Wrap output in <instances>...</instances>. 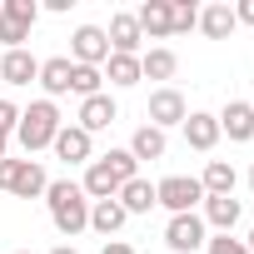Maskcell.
Masks as SVG:
<instances>
[{
    "label": "cell",
    "mask_w": 254,
    "mask_h": 254,
    "mask_svg": "<svg viewBox=\"0 0 254 254\" xmlns=\"http://www.w3.org/2000/svg\"><path fill=\"white\" fill-rule=\"evenodd\" d=\"M140 175V165H135V155L130 150H110V155H100V160H90V170H85V180H80V190H85V199L95 204V199H115L125 185H130Z\"/></svg>",
    "instance_id": "obj_1"
},
{
    "label": "cell",
    "mask_w": 254,
    "mask_h": 254,
    "mask_svg": "<svg viewBox=\"0 0 254 254\" xmlns=\"http://www.w3.org/2000/svg\"><path fill=\"white\" fill-rule=\"evenodd\" d=\"M45 204H50V224H55L65 239H75L80 229H90V199H85V190H80L75 180H50Z\"/></svg>",
    "instance_id": "obj_2"
},
{
    "label": "cell",
    "mask_w": 254,
    "mask_h": 254,
    "mask_svg": "<svg viewBox=\"0 0 254 254\" xmlns=\"http://www.w3.org/2000/svg\"><path fill=\"white\" fill-rule=\"evenodd\" d=\"M55 135H60V110H55V100H30V110H20V125H15L20 150L35 155V150L55 145Z\"/></svg>",
    "instance_id": "obj_3"
},
{
    "label": "cell",
    "mask_w": 254,
    "mask_h": 254,
    "mask_svg": "<svg viewBox=\"0 0 254 254\" xmlns=\"http://www.w3.org/2000/svg\"><path fill=\"white\" fill-rule=\"evenodd\" d=\"M155 204H165L170 214H194V204H204V190L194 175H170L155 185Z\"/></svg>",
    "instance_id": "obj_4"
},
{
    "label": "cell",
    "mask_w": 254,
    "mask_h": 254,
    "mask_svg": "<svg viewBox=\"0 0 254 254\" xmlns=\"http://www.w3.org/2000/svg\"><path fill=\"white\" fill-rule=\"evenodd\" d=\"M185 115H190V105H185V95H180L175 85H160V90L150 95V105H145V120L155 125V130H170V125H185Z\"/></svg>",
    "instance_id": "obj_5"
},
{
    "label": "cell",
    "mask_w": 254,
    "mask_h": 254,
    "mask_svg": "<svg viewBox=\"0 0 254 254\" xmlns=\"http://www.w3.org/2000/svg\"><path fill=\"white\" fill-rule=\"evenodd\" d=\"M204 239H209V229H204L199 214H170V224H165V244H170L175 254H194V249H204Z\"/></svg>",
    "instance_id": "obj_6"
},
{
    "label": "cell",
    "mask_w": 254,
    "mask_h": 254,
    "mask_svg": "<svg viewBox=\"0 0 254 254\" xmlns=\"http://www.w3.org/2000/svg\"><path fill=\"white\" fill-rule=\"evenodd\" d=\"M70 55H75V65H105L110 60V40H105V30L100 25H80L75 35H70Z\"/></svg>",
    "instance_id": "obj_7"
},
{
    "label": "cell",
    "mask_w": 254,
    "mask_h": 254,
    "mask_svg": "<svg viewBox=\"0 0 254 254\" xmlns=\"http://www.w3.org/2000/svg\"><path fill=\"white\" fill-rule=\"evenodd\" d=\"M214 120H219V135H229L234 145H249L254 140V105L249 100H229Z\"/></svg>",
    "instance_id": "obj_8"
},
{
    "label": "cell",
    "mask_w": 254,
    "mask_h": 254,
    "mask_svg": "<svg viewBox=\"0 0 254 254\" xmlns=\"http://www.w3.org/2000/svg\"><path fill=\"white\" fill-rule=\"evenodd\" d=\"M75 120H80V130H85V135L95 140L100 130H110V125L120 120V105H115V100H110V95L100 90V95H90V100H80V115H75Z\"/></svg>",
    "instance_id": "obj_9"
},
{
    "label": "cell",
    "mask_w": 254,
    "mask_h": 254,
    "mask_svg": "<svg viewBox=\"0 0 254 254\" xmlns=\"http://www.w3.org/2000/svg\"><path fill=\"white\" fill-rule=\"evenodd\" d=\"M105 40H110V55H140V45H145V35H140V20H135L130 10L110 15V30H105Z\"/></svg>",
    "instance_id": "obj_10"
},
{
    "label": "cell",
    "mask_w": 254,
    "mask_h": 254,
    "mask_svg": "<svg viewBox=\"0 0 254 254\" xmlns=\"http://www.w3.org/2000/svg\"><path fill=\"white\" fill-rule=\"evenodd\" d=\"M185 145L199 150V155H209V150L219 145V120H214L209 110H190V115H185Z\"/></svg>",
    "instance_id": "obj_11"
},
{
    "label": "cell",
    "mask_w": 254,
    "mask_h": 254,
    "mask_svg": "<svg viewBox=\"0 0 254 254\" xmlns=\"http://www.w3.org/2000/svg\"><path fill=\"white\" fill-rule=\"evenodd\" d=\"M65 165H90V155H95V140L80 130V125H60V135H55V145H50Z\"/></svg>",
    "instance_id": "obj_12"
},
{
    "label": "cell",
    "mask_w": 254,
    "mask_h": 254,
    "mask_svg": "<svg viewBox=\"0 0 254 254\" xmlns=\"http://www.w3.org/2000/svg\"><path fill=\"white\" fill-rule=\"evenodd\" d=\"M204 229H219V234H229L234 224H239V199L234 194H204Z\"/></svg>",
    "instance_id": "obj_13"
},
{
    "label": "cell",
    "mask_w": 254,
    "mask_h": 254,
    "mask_svg": "<svg viewBox=\"0 0 254 254\" xmlns=\"http://www.w3.org/2000/svg\"><path fill=\"white\" fill-rule=\"evenodd\" d=\"M0 80L5 85H30V80H40V60L30 50H5L0 55Z\"/></svg>",
    "instance_id": "obj_14"
},
{
    "label": "cell",
    "mask_w": 254,
    "mask_h": 254,
    "mask_svg": "<svg viewBox=\"0 0 254 254\" xmlns=\"http://www.w3.org/2000/svg\"><path fill=\"white\" fill-rule=\"evenodd\" d=\"M50 190V175L40 170V160H20V170H15V180H10V194L15 199H40Z\"/></svg>",
    "instance_id": "obj_15"
},
{
    "label": "cell",
    "mask_w": 254,
    "mask_h": 254,
    "mask_svg": "<svg viewBox=\"0 0 254 254\" xmlns=\"http://www.w3.org/2000/svg\"><path fill=\"white\" fill-rule=\"evenodd\" d=\"M135 20H140V35H145V40L175 35V30H170V0H145V5L135 10Z\"/></svg>",
    "instance_id": "obj_16"
},
{
    "label": "cell",
    "mask_w": 254,
    "mask_h": 254,
    "mask_svg": "<svg viewBox=\"0 0 254 254\" xmlns=\"http://www.w3.org/2000/svg\"><path fill=\"white\" fill-rule=\"evenodd\" d=\"M125 219H130V214L120 209V199H95V204H90V229L105 234V239H115V234L125 229Z\"/></svg>",
    "instance_id": "obj_17"
},
{
    "label": "cell",
    "mask_w": 254,
    "mask_h": 254,
    "mask_svg": "<svg viewBox=\"0 0 254 254\" xmlns=\"http://www.w3.org/2000/svg\"><path fill=\"white\" fill-rule=\"evenodd\" d=\"M175 70H180V55L170 45H155L140 55V80H175Z\"/></svg>",
    "instance_id": "obj_18"
},
{
    "label": "cell",
    "mask_w": 254,
    "mask_h": 254,
    "mask_svg": "<svg viewBox=\"0 0 254 254\" xmlns=\"http://www.w3.org/2000/svg\"><path fill=\"white\" fill-rule=\"evenodd\" d=\"M70 70H75L70 55H50V60H40V85H45L50 100H55V95H70Z\"/></svg>",
    "instance_id": "obj_19"
},
{
    "label": "cell",
    "mask_w": 254,
    "mask_h": 254,
    "mask_svg": "<svg viewBox=\"0 0 254 254\" xmlns=\"http://www.w3.org/2000/svg\"><path fill=\"white\" fill-rule=\"evenodd\" d=\"M165 150H170V140H165V130H155V125H140V130L130 135L135 165H140V160H165Z\"/></svg>",
    "instance_id": "obj_20"
},
{
    "label": "cell",
    "mask_w": 254,
    "mask_h": 254,
    "mask_svg": "<svg viewBox=\"0 0 254 254\" xmlns=\"http://www.w3.org/2000/svg\"><path fill=\"white\" fill-rule=\"evenodd\" d=\"M115 199H120V209H125V214H150V209H155V185L135 175L130 185H125V190L115 194Z\"/></svg>",
    "instance_id": "obj_21"
},
{
    "label": "cell",
    "mask_w": 254,
    "mask_h": 254,
    "mask_svg": "<svg viewBox=\"0 0 254 254\" xmlns=\"http://www.w3.org/2000/svg\"><path fill=\"white\" fill-rule=\"evenodd\" d=\"M234 25H239V20H234V5H204V10H199V30H204L209 40H229Z\"/></svg>",
    "instance_id": "obj_22"
},
{
    "label": "cell",
    "mask_w": 254,
    "mask_h": 254,
    "mask_svg": "<svg viewBox=\"0 0 254 254\" xmlns=\"http://www.w3.org/2000/svg\"><path fill=\"white\" fill-rule=\"evenodd\" d=\"M234 185H239V175H234L229 160H209L204 175H199V190L204 194H234Z\"/></svg>",
    "instance_id": "obj_23"
},
{
    "label": "cell",
    "mask_w": 254,
    "mask_h": 254,
    "mask_svg": "<svg viewBox=\"0 0 254 254\" xmlns=\"http://www.w3.org/2000/svg\"><path fill=\"white\" fill-rule=\"evenodd\" d=\"M100 75L110 85H120V90H130V85H140V55H110L100 65Z\"/></svg>",
    "instance_id": "obj_24"
},
{
    "label": "cell",
    "mask_w": 254,
    "mask_h": 254,
    "mask_svg": "<svg viewBox=\"0 0 254 254\" xmlns=\"http://www.w3.org/2000/svg\"><path fill=\"white\" fill-rule=\"evenodd\" d=\"M100 85H105V75H100L95 65H75V70H70V95L90 100V95H100Z\"/></svg>",
    "instance_id": "obj_25"
},
{
    "label": "cell",
    "mask_w": 254,
    "mask_h": 254,
    "mask_svg": "<svg viewBox=\"0 0 254 254\" xmlns=\"http://www.w3.org/2000/svg\"><path fill=\"white\" fill-rule=\"evenodd\" d=\"M194 25H199V5H194V0H170V30L185 35Z\"/></svg>",
    "instance_id": "obj_26"
},
{
    "label": "cell",
    "mask_w": 254,
    "mask_h": 254,
    "mask_svg": "<svg viewBox=\"0 0 254 254\" xmlns=\"http://www.w3.org/2000/svg\"><path fill=\"white\" fill-rule=\"evenodd\" d=\"M0 15H5V20H15V25H35L40 20V5H35V0H0Z\"/></svg>",
    "instance_id": "obj_27"
},
{
    "label": "cell",
    "mask_w": 254,
    "mask_h": 254,
    "mask_svg": "<svg viewBox=\"0 0 254 254\" xmlns=\"http://www.w3.org/2000/svg\"><path fill=\"white\" fill-rule=\"evenodd\" d=\"M25 25H15V20H5V15H0V45H5V50H25Z\"/></svg>",
    "instance_id": "obj_28"
},
{
    "label": "cell",
    "mask_w": 254,
    "mask_h": 254,
    "mask_svg": "<svg viewBox=\"0 0 254 254\" xmlns=\"http://www.w3.org/2000/svg\"><path fill=\"white\" fill-rule=\"evenodd\" d=\"M15 125H20V105L15 100H0V140H10Z\"/></svg>",
    "instance_id": "obj_29"
},
{
    "label": "cell",
    "mask_w": 254,
    "mask_h": 254,
    "mask_svg": "<svg viewBox=\"0 0 254 254\" xmlns=\"http://www.w3.org/2000/svg\"><path fill=\"white\" fill-rule=\"evenodd\" d=\"M204 249L209 254H249L244 239H234V234H214V239H204Z\"/></svg>",
    "instance_id": "obj_30"
},
{
    "label": "cell",
    "mask_w": 254,
    "mask_h": 254,
    "mask_svg": "<svg viewBox=\"0 0 254 254\" xmlns=\"http://www.w3.org/2000/svg\"><path fill=\"white\" fill-rule=\"evenodd\" d=\"M15 170H20V160H0V190H10V180H15Z\"/></svg>",
    "instance_id": "obj_31"
},
{
    "label": "cell",
    "mask_w": 254,
    "mask_h": 254,
    "mask_svg": "<svg viewBox=\"0 0 254 254\" xmlns=\"http://www.w3.org/2000/svg\"><path fill=\"white\" fill-rule=\"evenodd\" d=\"M234 20H244V25H254V0H239V5H234Z\"/></svg>",
    "instance_id": "obj_32"
},
{
    "label": "cell",
    "mask_w": 254,
    "mask_h": 254,
    "mask_svg": "<svg viewBox=\"0 0 254 254\" xmlns=\"http://www.w3.org/2000/svg\"><path fill=\"white\" fill-rule=\"evenodd\" d=\"M100 254H135V244H125V239H105Z\"/></svg>",
    "instance_id": "obj_33"
},
{
    "label": "cell",
    "mask_w": 254,
    "mask_h": 254,
    "mask_svg": "<svg viewBox=\"0 0 254 254\" xmlns=\"http://www.w3.org/2000/svg\"><path fill=\"white\" fill-rule=\"evenodd\" d=\"M50 254H80V249H70V244H60V249H50Z\"/></svg>",
    "instance_id": "obj_34"
},
{
    "label": "cell",
    "mask_w": 254,
    "mask_h": 254,
    "mask_svg": "<svg viewBox=\"0 0 254 254\" xmlns=\"http://www.w3.org/2000/svg\"><path fill=\"white\" fill-rule=\"evenodd\" d=\"M244 249H249V254H254V229H249V239H244Z\"/></svg>",
    "instance_id": "obj_35"
},
{
    "label": "cell",
    "mask_w": 254,
    "mask_h": 254,
    "mask_svg": "<svg viewBox=\"0 0 254 254\" xmlns=\"http://www.w3.org/2000/svg\"><path fill=\"white\" fill-rule=\"evenodd\" d=\"M5 150H10V140H0V160H5Z\"/></svg>",
    "instance_id": "obj_36"
},
{
    "label": "cell",
    "mask_w": 254,
    "mask_h": 254,
    "mask_svg": "<svg viewBox=\"0 0 254 254\" xmlns=\"http://www.w3.org/2000/svg\"><path fill=\"white\" fill-rule=\"evenodd\" d=\"M249 190H254V170H249Z\"/></svg>",
    "instance_id": "obj_37"
},
{
    "label": "cell",
    "mask_w": 254,
    "mask_h": 254,
    "mask_svg": "<svg viewBox=\"0 0 254 254\" xmlns=\"http://www.w3.org/2000/svg\"><path fill=\"white\" fill-rule=\"evenodd\" d=\"M249 105H254V100H249Z\"/></svg>",
    "instance_id": "obj_38"
},
{
    "label": "cell",
    "mask_w": 254,
    "mask_h": 254,
    "mask_svg": "<svg viewBox=\"0 0 254 254\" xmlns=\"http://www.w3.org/2000/svg\"><path fill=\"white\" fill-rule=\"evenodd\" d=\"M20 254H25V249H20Z\"/></svg>",
    "instance_id": "obj_39"
}]
</instances>
